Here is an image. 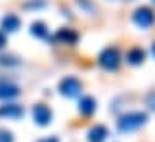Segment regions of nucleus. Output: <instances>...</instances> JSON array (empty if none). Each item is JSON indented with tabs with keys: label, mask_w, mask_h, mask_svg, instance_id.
<instances>
[{
	"label": "nucleus",
	"mask_w": 155,
	"mask_h": 142,
	"mask_svg": "<svg viewBox=\"0 0 155 142\" xmlns=\"http://www.w3.org/2000/svg\"><path fill=\"white\" fill-rule=\"evenodd\" d=\"M146 104L150 106L151 110H155V92H150V94L146 96Z\"/></svg>",
	"instance_id": "15"
},
{
	"label": "nucleus",
	"mask_w": 155,
	"mask_h": 142,
	"mask_svg": "<svg viewBox=\"0 0 155 142\" xmlns=\"http://www.w3.org/2000/svg\"><path fill=\"white\" fill-rule=\"evenodd\" d=\"M54 42H61V44H77L79 40V35H77L73 29H59V31L52 37Z\"/></svg>",
	"instance_id": "6"
},
{
	"label": "nucleus",
	"mask_w": 155,
	"mask_h": 142,
	"mask_svg": "<svg viewBox=\"0 0 155 142\" xmlns=\"http://www.w3.org/2000/svg\"><path fill=\"white\" fill-rule=\"evenodd\" d=\"M52 117L54 115H52V111H50L48 106H44V104H35L33 106V119H35L37 125L46 127L52 121Z\"/></svg>",
	"instance_id": "5"
},
{
	"label": "nucleus",
	"mask_w": 155,
	"mask_h": 142,
	"mask_svg": "<svg viewBox=\"0 0 155 142\" xmlns=\"http://www.w3.org/2000/svg\"><path fill=\"white\" fill-rule=\"evenodd\" d=\"M151 52H153V56H155V42H153V46H151Z\"/></svg>",
	"instance_id": "18"
},
{
	"label": "nucleus",
	"mask_w": 155,
	"mask_h": 142,
	"mask_svg": "<svg viewBox=\"0 0 155 142\" xmlns=\"http://www.w3.org/2000/svg\"><path fill=\"white\" fill-rule=\"evenodd\" d=\"M146 123H147V113H144V111H128V113L119 117L117 129L121 133H132L136 129L144 127Z\"/></svg>",
	"instance_id": "1"
},
{
	"label": "nucleus",
	"mask_w": 155,
	"mask_h": 142,
	"mask_svg": "<svg viewBox=\"0 0 155 142\" xmlns=\"http://www.w3.org/2000/svg\"><path fill=\"white\" fill-rule=\"evenodd\" d=\"M0 25H2V31L4 35L6 33H15L17 29H19V25H21V19L17 17L15 14H6L4 17H2V21H0Z\"/></svg>",
	"instance_id": "7"
},
{
	"label": "nucleus",
	"mask_w": 155,
	"mask_h": 142,
	"mask_svg": "<svg viewBox=\"0 0 155 142\" xmlns=\"http://www.w3.org/2000/svg\"><path fill=\"white\" fill-rule=\"evenodd\" d=\"M6 44H8V39H6V35H4L2 31H0V50H2Z\"/></svg>",
	"instance_id": "16"
},
{
	"label": "nucleus",
	"mask_w": 155,
	"mask_h": 142,
	"mask_svg": "<svg viewBox=\"0 0 155 142\" xmlns=\"http://www.w3.org/2000/svg\"><path fill=\"white\" fill-rule=\"evenodd\" d=\"M38 142H59L58 137H48V138H40Z\"/></svg>",
	"instance_id": "17"
},
{
	"label": "nucleus",
	"mask_w": 155,
	"mask_h": 142,
	"mask_svg": "<svg viewBox=\"0 0 155 142\" xmlns=\"http://www.w3.org/2000/svg\"><path fill=\"white\" fill-rule=\"evenodd\" d=\"M19 96V86L12 83H0V100H12Z\"/></svg>",
	"instance_id": "9"
},
{
	"label": "nucleus",
	"mask_w": 155,
	"mask_h": 142,
	"mask_svg": "<svg viewBox=\"0 0 155 142\" xmlns=\"http://www.w3.org/2000/svg\"><path fill=\"white\" fill-rule=\"evenodd\" d=\"M31 35L37 39H46L48 37V27L44 21H33L31 23Z\"/></svg>",
	"instance_id": "13"
},
{
	"label": "nucleus",
	"mask_w": 155,
	"mask_h": 142,
	"mask_svg": "<svg viewBox=\"0 0 155 142\" xmlns=\"http://www.w3.org/2000/svg\"><path fill=\"white\" fill-rule=\"evenodd\" d=\"M0 142H14V134L10 131H6V129H2L0 131Z\"/></svg>",
	"instance_id": "14"
},
{
	"label": "nucleus",
	"mask_w": 155,
	"mask_h": 142,
	"mask_svg": "<svg viewBox=\"0 0 155 142\" xmlns=\"http://www.w3.org/2000/svg\"><path fill=\"white\" fill-rule=\"evenodd\" d=\"M132 21H134L138 27L147 29V27H151V25H153V21H155V14H153V10H151V8H147V6H140L138 10H134V14H132Z\"/></svg>",
	"instance_id": "3"
},
{
	"label": "nucleus",
	"mask_w": 155,
	"mask_h": 142,
	"mask_svg": "<svg viewBox=\"0 0 155 142\" xmlns=\"http://www.w3.org/2000/svg\"><path fill=\"white\" fill-rule=\"evenodd\" d=\"M153 4H155V0H153Z\"/></svg>",
	"instance_id": "19"
},
{
	"label": "nucleus",
	"mask_w": 155,
	"mask_h": 142,
	"mask_svg": "<svg viewBox=\"0 0 155 142\" xmlns=\"http://www.w3.org/2000/svg\"><path fill=\"white\" fill-rule=\"evenodd\" d=\"M81 90H82V85L77 77H65L59 83V92L67 98H77L81 94Z\"/></svg>",
	"instance_id": "4"
},
{
	"label": "nucleus",
	"mask_w": 155,
	"mask_h": 142,
	"mask_svg": "<svg viewBox=\"0 0 155 142\" xmlns=\"http://www.w3.org/2000/svg\"><path fill=\"white\" fill-rule=\"evenodd\" d=\"M96 100H94L92 96H82L81 102H79V111L82 115H92L94 111H96Z\"/></svg>",
	"instance_id": "11"
},
{
	"label": "nucleus",
	"mask_w": 155,
	"mask_h": 142,
	"mask_svg": "<svg viewBox=\"0 0 155 142\" xmlns=\"http://www.w3.org/2000/svg\"><path fill=\"white\" fill-rule=\"evenodd\" d=\"M144 60H146V52L142 48H138V46H134V48H130L127 52V62L130 66H140Z\"/></svg>",
	"instance_id": "12"
},
{
	"label": "nucleus",
	"mask_w": 155,
	"mask_h": 142,
	"mask_svg": "<svg viewBox=\"0 0 155 142\" xmlns=\"http://www.w3.org/2000/svg\"><path fill=\"white\" fill-rule=\"evenodd\" d=\"M98 63L102 66L104 69L107 71H113L119 67V63H121V56H119V50L113 48V46H107V48H104L102 52H100L98 56Z\"/></svg>",
	"instance_id": "2"
},
{
	"label": "nucleus",
	"mask_w": 155,
	"mask_h": 142,
	"mask_svg": "<svg viewBox=\"0 0 155 142\" xmlns=\"http://www.w3.org/2000/svg\"><path fill=\"white\" fill-rule=\"evenodd\" d=\"M23 108L17 104H4L0 106V117H6V119H19L23 117Z\"/></svg>",
	"instance_id": "8"
},
{
	"label": "nucleus",
	"mask_w": 155,
	"mask_h": 142,
	"mask_svg": "<svg viewBox=\"0 0 155 142\" xmlns=\"http://www.w3.org/2000/svg\"><path fill=\"white\" fill-rule=\"evenodd\" d=\"M107 137H109V131L104 125H96L88 131V142H104Z\"/></svg>",
	"instance_id": "10"
}]
</instances>
